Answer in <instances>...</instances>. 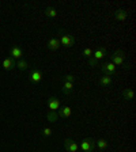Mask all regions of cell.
<instances>
[{"label":"cell","instance_id":"cell-1","mask_svg":"<svg viewBox=\"0 0 136 152\" xmlns=\"http://www.w3.org/2000/svg\"><path fill=\"white\" fill-rule=\"evenodd\" d=\"M57 34H59V42L60 45H63L64 48H72L75 44V35L70 34V33L64 30V28H59L57 30Z\"/></svg>","mask_w":136,"mask_h":152},{"label":"cell","instance_id":"cell-2","mask_svg":"<svg viewBox=\"0 0 136 152\" xmlns=\"http://www.w3.org/2000/svg\"><path fill=\"white\" fill-rule=\"evenodd\" d=\"M80 148L83 152H93L95 149V140L91 137H86L80 142Z\"/></svg>","mask_w":136,"mask_h":152},{"label":"cell","instance_id":"cell-3","mask_svg":"<svg viewBox=\"0 0 136 152\" xmlns=\"http://www.w3.org/2000/svg\"><path fill=\"white\" fill-rule=\"evenodd\" d=\"M110 63H113L114 65H123L124 61H125V53H124L121 49H117L113 54L110 56Z\"/></svg>","mask_w":136,"mask_h":152},{"label":"cell","instance_id":"cell-4","mask_svg":"<svg viewBox=\"0 0 136 152\" xmlns=\"http://www.w3.org/2000/svg\"><path fill=\"white\" fill-rule=\"evenodd\" d=\"M29 80L32 83H34V84H37V83H40L42 80V71L40 69V68H37V66H34L32 71H30V75H29Z\"/></svg>","mask_w":136,"mask_h":152},{"label":"cell","instance_id":"cell-5","mask_svg":"<svg viewBox=\"0 0 136 152\" xmlns=\"http://www.w3.org/2000/svg\"><path fill=\"white\" fill-rule=\"evenodd\" d=\"M101 71L106 76H113L116 73V65L113 63H104L101 64Z\"/></svg>","mask_w":136,"mask_h":152},{"label":"cell","instance_id":"cell-6","mask_svg":"<svg viewBox=\"0 0 136 152\" xmlns=\"http://www.w3.org/2000/svg\"><path fill=\"white\" fill-rule=\"evenodd\" d=\"M46 104H48V107H49V110H52V111H56V110H59V109L61 107L60 101H59V98H56V96H51V98H48Z\"/></svg>","mask_w":136,"mask_h":152},{"label":"cell","instance_id":"cell-7","mask_svg":"<svg viewBox=\"0 0 136 152\" xmlns=\"http://www.w3.org/2000/svg\"><path fill=\"white\" fill-rule=\"evenodd\" d=\"M113 16H114V19H116V20L123 22V20H125V19L129 16V12H128L127 10H124V8H117L113 12Z\"/></svg>","mask_w":136,"mask_h":152},{"label":"cell","instance_id":"cell-8","mask_svg":"<svg viewBox=\"0 0 136 152\" xmlns=\"http://www.w3.org/2000/svg\"><path fill=\"white\" fill-rule=\"evenodd\" d=\"M10 54H11L10 57H12L14 60H21L23 57L22 48H19L18 45H14V46H11V49H10Z\"/></svg>","mask_w":136,"mask_h":152},{"label":"cell","instance_id":"cell-9","mask_svg":"<svg viewBox=\"0 0 136 152\" xmlns=\"http://www.w3.org/2000/svg\"><path fill=\"white\" fill-rule=\"evenodd\" d=\"M64 148H65L67 152H78L79 145L72 139H65L64 140Z\"/></svg>","mask_w":136,"mask_h":152},{"label":"cell","instance_id":"cell-10","mask_svg":"<svg viewBox=\"0 0 136 152\" xmlns=\"http://www.w3.org/2000/svg\"><path fill=\"white\" fill-rule=\"evenodd\" d=\"M1 65H3V68L6 71H12L16 68V60H14L12 57H7V58L3 60Z\"/></svg>","mask_w":136,"mask_h":152},{"label":"cell","instance_id":"cell-11","mask_svg":"<svg viewBox=\"0 0 136 152\" xmlns=\"http://www.w3.org/2000/svg\"><path fill=\"white\" fill-rule=\"evenodd\" d=\"M71 114H72V109H71L70 106H61V107L59 109L57 115H59V118H70Z\"/></svg>","mask_w":136,"mask_h":152},{"label":"cell","instance_id":"cell-12","mask_svg":"<svg viewBox=\"0 0 136 152\" xmlns=\"http://www.w3.org/2000/svg\"><path fill=\"white\" fill-rule=\"evenodd\" d=\"M106 53H108V50H106V48H104V46H101V48H98L97 50L93 53V58H95L97 61H99L101 58H104L105 56H106Z\"/></svg>","mask_w":136,"mask_h":152},{"label":"cell","instance_id":"cell-13","mask_svg":"<svg viewBox=\"0 0 136 152\" xmlns=\"http://www.w3.org/2000/svg\"><path fill=\"white\" fill-rule=\"evenodd\" d=\"M135 98V92H133L132 88H129V87H127V88L123 90V99L125 102H129L132 101V99Z\"/></svg>","mask_w":136,"mask_h":152},{"label":"cell","instance_id":"cell-14","mask_svg":"<svg viewBox=\"0 0 136 152\" xmlns=\"http://www.w3.org/2000/svg\"><path fill=\"white\" fill-rule=\"evenodd\" d=\"M60 46L61 45H60V42H59L57 38H51V39L48 41V44H46V48L49 49V50H57Z\"/></svg>","mask_w":136,"mask_h":152},{"label":"cell","instance_id":"cell-15","mask_svg":"<svg viewBox=\"0 0 136 152\" xmlns=\"http://www.w3.org/2000/svg\"><path fill=\"white\" fill-rule=\"evenodd\" d=\"M72 90H74V83H71V82H64V83H63V87H61V92H63L64 95H71Z\"/></svg>","mask_w":136,"mask_h":152},{"label":"cell","instance_id":"cell-16","mask_svg":"<svg viewBox=\"0 0 136 152\" xmlns=\"http://www.w3.org/2000/svg\"><path fill=\"white\" fill-rule=\"evenodd\" d=\"M95 145L98 147L99 151H104V149H106L109 147V141L105 139H98V140H95Z\"/></svg>","mask_w":136,"mask_h":152},{"label":"cell","instance_id":"cell-17","mask_svg":"<svg viewBox=\"0 0 136 152\" xmlns=\"http://www.w3.org/2000/svg\"><path fill=\"white\" fill-rule=\"evenodd\" d=\"M44 12L48 18H56L57 16V10L54 8V7H46Z\"/></svg>","mask_w":136,"mask_h":152},{"label":"cell","instance_id":"cell-18","mask_svg":"<svg viewBox=\"0 0 136 152\" xmlns=\"http://www.w3.org/2000/svg\"><path fill=\"white\" fill-rule=\"evenodd\" d=\"M46 118H48L49 122H57V121H59V115H57V113L56 111H52V110H49L46 113Z\"/></svg>","mask_w":136,"mask_h":152},{"label":"cell","instance_id":"cell-19","mask_svg":"<svg viewBox=\"0 0 136 152\" xmlns=\"http://www.w3.org/2000/svg\"><path fill=\"white\" fill-rule=\"evenodd\" d=\"M16 68H19V71H26L29 68V63L23 58H21V60L16 61Z\"/></svg>","mask_w":136,"mask_h":152},{"label":"cell","instance_id":"cell-20","mask_svg":"<svg viewBox=\"0 0 136 152\" xmlns=\"http://www.w3.org/2000/svg\"><path fill=\"white\" fill-rule=\"evenodd\" d=\"M99 83H101L104 87H108V86H110V84H112V76H106V75L101 76V79H99Z\"/></svg>","mask_w":136,"mask_h":152},{"label":"cell","instance_id":"cell-21","mask_svg":"<svg viewBox=\"0 0 136 152\" xmlns=\"http://www.w3.org/2000/svg\"><path fill=\"white\" fill-rule=\"evenodd\" d=\"M93 53H94V50H93L91 48H86V49H83V52H82L83 57H86V58H90V57H93Z\"/></svg>","mask_w":136,"mask_h":152},{"label":"cell","instance_id":"cell-22","mask_svg":"<svg viewBox=\"0 0 136 152\" xmlns=\"http://www.w3.org/2000/svg\"><path fill=\"white\" fill-rule=\"evenodd\" d=\"M75 80H76V76L72 75V73H67V75L64 76V82H71V83H74Z\"/></svg>","mask_w":136,"mask_h":152},{"label":"cell","instance_id":"cell-23","mask_svg":"<svg viewBox=\"0 0 136 152\" xmlns=\"http://www.w3.org/2000/svg\"><path fill=\"white\" fill-rule=\"evenodd\" d=\"M87 65L89 66H95V65H98V61L95 60V58H93V57H90L89 61H87Z\"/></svg>","mask_w":136,"mask_h":152},{"label":"cell","instance_id":"cell-24","mask_svg":"<svg viewBox=\"0 0 136 152\" xmlns=\"http://www.w3.org/2000/svg\"><path fill=\"white\" fill-rule=\"evenodd\" d=\"M42 134H44V136H51V134H52V129H51V128H45V129L44 130H42Z\"/></svg>","mask_w":136,"mask_h":152}]
</instances>
